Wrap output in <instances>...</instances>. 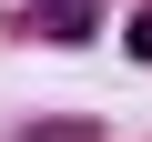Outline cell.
Wrapping results in <instances>:
<instances>
[{
  "label": "cell",
  "mask_w": 152,
  "mask_h": 142,
  "mask_svg": "<svg viewBox=\"0 0 152 142\" xmlns=\"http://www.w3.org/2000/svg\"><path fill=\"white\" fill-rule=\"evenodd\" d=\"M91 10H102V0H41V20H51V41H81V31H91Z\"/></svg>",
  "instance_id": "cell-1"
},
{
  "label": "cell",
  "mask_w": 152,
  "mask_h": 142,
  "mask_svg": "<svg viewBox=\"0 0 152 142\" xmlns=\"http://www.w3.org/2000/svg\"><path fill=\"white\" fill-rule=\"evenodd\" d=\"M132 51H142V61H152V10H142V20H132Z\"/></svg>",
  "instance_id": "cell-2"
}]
</instances>
